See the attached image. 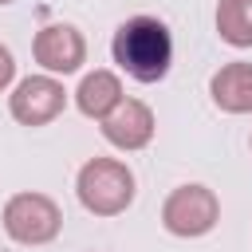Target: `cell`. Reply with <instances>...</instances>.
Returning <instances> with one entry per match:
<instances>
[{
    "mask_svg": "<svg viewBox=\"0 0 252 252\" xmlns=\"http://www.w3.org/2000/svg\"><path fill=\"white\" fill-rule=\"evenodd\" d=\"M114 63L138 83H161L173 63V35L158 16H130L110 39Z\"/></svg>",
    "mask_w": 252,
    "mask_h": 252,
    "instance_id": "1",
    "label": "cell"
},
{
    "mask_svg": "<svg viewBox=\"0 0 252 252\" xmlns=\"http://www.w3.org/2000/svg\"><path fill=\"white\" fill-rule=\"evenodd\" d=\"M79 205L94 217H118L134 201V173L118 158H91L75 177Z\"/></svg>",
    "mask_w": 252,
    "mask_h": 252,
    "instance_id": "2",
    "label": "cell"
},
{
    "mask_svg": "<svg viewBox=\"0 0 252 252\" xmlns=\"http://www.w3.org/2000/svg\"><path fill=\"white\" fill-rule=\"evenodd\" d=\"M63 228V209L47 193H12L4 201V232L16 244H51Z\"/></svg>",
    "mask_w": 252,
    "mask_h": 252,
    "instance_id": "3",
    "label": "cell"
},
{
    "mask_svg": "<svg viewBox=\"0 0 252 252\" xmlns=\"http://www.w3.org/2000/svg\"><path fill=\"white\" fill-rule=\"evenodd\" d=\"M217 220H220V201H217V193L209 185H177L161 205L165 232L185 236V240L213 232Z\"/></svg>",
    "mask_w": 252,
    "mask_h": 252,
    "instance_id": "4",
    "label": "cell"
},
{
    "mask_svg": "<svg viewBox=\"0 0 252 252\" xmlns=\"http://www.w3.org/2000/svg\"><path fill=\"white\" fill-rule=\"evenodd\" d=\"M63 106H67V91L55 75H28L8 94V110L24 126H47L63 114Z\"/></svg>",
    "mask_w": 252,
    "mask_h": 252,
    "instance_id": "5",
    "label": "cell"
},
{
    "mask_svg": "<svg viewBox=\"0 0 252 252\" xmlns=\"http://www.w3.org/2000/svg\"><path fill=\"white\" fill-rule=\"evenodd\" d=\"M32 55L47 75H75L87 63V39L75 24H47L35 32Z\"/></svg>",
    "mask_w": 252,
    "mask_h": 252,
    "instance_id": "6",
    "label": "cell"
},
{
    "mask_svg": "<svg viewBox=\"0 0 252 252\" xmlns=\"http://www.w3.org/2000/svg\"><path fill=\"white\" fill-rule=\"evenodd\" d=\"M154 110L142 102V98H122L106 118H102V138L118 150H142L154 142Z\"/></svg>",
    "mask_w": 252,
    "mask_h": 252,
    "instance_id": "7",
    "label": "cell"
},
{
    "mask_svg": "<svg viewBox=\"0 0 252 252\" xmlns=\"http://www.w3.org/2000/svg\"><path fill=\"white\" fill-rule=\"evenodd\" d=\"M209 94L224 114H248L252 110V63H224L209 79Z\"/></svg>",
    "mask_w": 252,
    "mask_h": 252,
    "instance_id": "8",
    "label": "cell"
},
{
    "mask_svg": "<svg viewBox=\"0 0 252 252\" xmlns=\"http://www.w3.org/2000/svg\"><path fill=\"white\" fill-rule=\"evenodd\" d=\"M118 102H122V83H118L114 71H91V75H83V83L75 91V106L87 118H98L102 122Z\"/></svg>",
    "mask_w": 252,
    "mask_h": 252,
    "instance_id": "9",
    "label": "cell"
},
{
    "mask_svg": "<svg viewBox=\"0 0 252 252\" xmlns=\"http://www.w3.org/2000/svg\"><path fill=\"white\" fill-rule=\"evenodd\" d=\"M217 35L228 47H252V0H220L217 4Z\"/></svg>",
    "mask_w": 252,
    "mask_h": 252,
    "instance_id": "10",
    "label": "cell"
},
{
    "mask_svg": "<svg viewBox=\"0 0 252 252\" xmlns=\"http://www.w3.org/2000/svg\"><path fill=\"white\" fill-rule=\"evenodd\" d=\"M12 79H16V59H12V51L0 43V91H4Z\"/></svg>",
    "mask_w": 252,
    "mask_h": 252,
    "instance_id": "11",
    "label": "cell"
},
{
    "mask_svg": "<svg viewBox=\"0 0 252 252\" xmlns=\"http://www.w3.org/2000/svg\"><path fill=\"white\" fill-rule=\"evenodd\" d=\"M0 4H12V0H0Z\"/></svg>",
    "mask_w": 252,
    "mask_h": 252,
    "instance_id": "12",
    "label": "cell"
},
{
    "mask_svg": "<svg viewBox=\"0 0 252 252\" xmlns=\"http://www.w3.org/2000/svg\"><path fill=\"white\" fill-rule=\"evenodd\" d=\"M248 146H252V138H248Z\"/></svg>",
    "mask_w": 252,
    "mask_h": 252,
    "instance_id": "13",
    "label": "cell"
}]
</instances>
